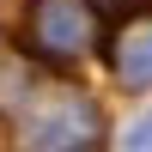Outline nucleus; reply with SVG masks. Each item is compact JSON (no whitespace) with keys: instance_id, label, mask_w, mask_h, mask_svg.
Listing matches in <instances>:
<instances>
[{"instance_id":"obj_1","label":"nucleus","mask_w":152,"mask_h":152,"mask_svg":"<svg viewBox=\"0 0 152 152\" xmlns=\"http://www.w3.org/2000/svg\"><path fill=\"white\" fill-rule=\"evenodd\" d=\"M104 110L85 91H43L24 116V152H97Z\"/></svg>"},{"instance_id":"obj_3","label":"nucleus","mask_w":152,"mask_h":152,"mask_svg":"<svg viewBox=\"0 0 152 152\" xmlns=\"http://www.w3.org/2000/svg\"><path fill=\"white\" fill-rule=\"evenodd\" d=\"M116 73L128 85H152V18H134L116 43Z\"/></svg>"},{"instance_id":"obj_2","label":"nucleus","mask_w":152,"mask_h":152,"mask_svg":"<svg viewBox=\"0 0 152 152\" xmlns=\"http://www.w3.org/2000/svg\"><path fill=\"white\" fill-rule=\"evenodd\" d=\"M97 37H104V24L85 0H31V12H24V49L55 67L85 61L97 49Z\"/></svg>"}]
</instances>
